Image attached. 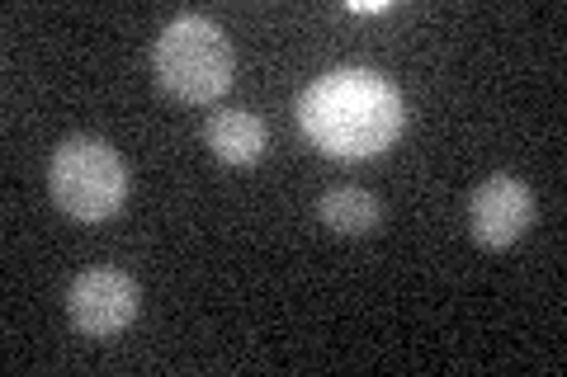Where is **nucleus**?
Returning a JSON list of instances; mask_svg holds the SVG:
<instances>
[{"label":"nucleus","mask_w":567,"mask_h":377,"mask_svg":"<svg viewBox=\"0 0 567 377\" xmlns=\"http://www.w3.org/2000/svg\"><path fill=\"white\" fill-rule=\"evenodd\" d=\"M402 95L398 85L364 66H341L312 81L298 100L303 133L336 160H369L388 151L402 133Z\"/></svg>","instance_id":"obj_1"},{"label":"nucleus","mask_w":567,"mask_h":377,"mask_svg":"<svg viewBox=\"0 0 567 377\" xmlns=\"http://www.w3.org/2000/svg\"><path fill=\"white\" fill-rule=\"evenodd\" d=\"M156 81L185 104H213L233 85V43L208 14H181L156 39Z\"/></svg>","instance_id":"obj_2"},{"label":"nucleus","mask_w":567,"mask_h":377,"mask_svg":"<svg viewBox=\"0 0 567 377\" xmlns=\"http://www.w3.org/2000/svg\"><path fill=\"white\" fill-rule=\"evenodd\" d=\"M48 189L66 218L104 222L128 199V166L104 137H66L48 160Z\"/></svg>","instance_id":"obj_3"},{"label":"nucleus","mask_w":567,"mask_h":377,"mask_svg":"<svg viewBox=\"0 0 567 377\" xmlns=\"http://www.w3.org/2000/svg\"><path fill=\"white\" fill-rule=\"evenodd\" d=\"M142 312V289L123 269H85V274L66 289V316L71 326L91 339H110L128 331Z\"/></svg>","instance_id":"obj_4"},{"label":"nucleus","mask_w":567,"mask_h":377,"mask_svg":"<svg viewBox=\"0 0 567 377\" xmlns=\"http://www.w3.org/2000/svg\"><path fill=\"white\" fill-rule=\"evenodd\" d=\"M529 222H535V193L520 175H492L473 189V203H468V231L477 245L487 250H506L516 245Z\"/></svg>","instance_id":"obj_5"},{"label":"nucleus","mask_w":567,"mask_h":377,"mask_svg":"<svg viewBox=\"0 0 567 377\" xmlns=\"http://www.w3.org/2000/svg\"><path fill=\"white\" fill-rule=\"evenodd\" d=\"M204 142H208L213 156L227 160V166L251 170L265 156V123L251 109H218V114H208Z\"/></svg>","instance_id":"obj_6"},{"label":"nucleus","mask_w":567,"mask_h":377,"mask_svg":"<svg viewBox=\"0 0 567 377\" xmlns=\"http://www.w3.org/2000/svg\"><path fill=\"white\" fill-rule=\"evenodd\" d=\"M317 218L322 227H331L336 237H374L379 231V199L360 185H336L322 193V203H317Z\"/></svg>","instance_id":"obj_7"}]
</instances>
